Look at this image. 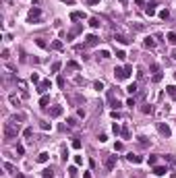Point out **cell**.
<instances>
[{"label":"cell","instance_id":"cell-1","mask_svg":"<svg viewBox=\"0 0 176 178\" xmlns=\"http://www.w3.org/2000/svg\"><path fill=\"white\" fill-rule=\"evenodd\" d=\"M2 130H4V139L11 141V139H15L17 135H19V124L17 122H4Z\"/></svg>","mask_w":176,"mask_h":178},{"label":"cell","instance_id":"cell-2","mask_svg":"<svg viewBox=\"0 0 176 178\" xmlns=\"http://www.w3.org/2000/svg\"><path fill=\"white\" fill-rule=\"evenodd\" d=\"M130 75H133V66L126 64V66H116L114 68V77L118 79V81H124V79H128Z\"/></svg>","mask_w":176,"mask_h":178},{"label":"cell","instance_id":"cell-3","mask_svg":"<svg viewBox=\"0 0 176 178\" xmlns=\"http://www.w3.org/2000/svg\"><path fill=\"white\" fill-rule=\"evenodd\" d=\"M39 17H41V11H39L37 6H35V8H31V11H29L27 21H29V23H37V21H39Z\"/></svg>","mask_w":176,"mask_h":178},{"label":"cell","instance_id":"cell-4","mask_svg":"<svg viewBox=\"0 0 176 178\" xmlns=\"http://www.w3.org/2000/svg\"><path fill=\"white\" fill-rule=\"evenodd\" d=\"M157 130H160V135H162V137H166V139H168V137L172 135L170 126H168V124H164V122H160V124H157Z\"/></svg>","mask_w":176,"mask_h":178},{"label":"cell","instance_id":"cell-5","mask_svg":"<svg viewBox=\"0 0 176 178\" xmlns=\"http://www.w3.org/2000/svg\"><path fill=\"white\" fill-rule=\"evenodd\" d=\"M62 112H64L62 106H52V108H50V118H58V116H62Z\"/></svg>","mask_w":176,"mask_h":178},{"label":"cell","instance_id":"cell-6","mask_svg":"<svg viewBox=\"0 0 176 178\" xmlns=\"http://www.w3.org/2000/svg\"><path fill=\"white\" fill-rule=\"evenodd\" d=\"M104 166H106V170H114V168H116V155H108Z\"/></svg>","mask_w":176,"mask_h":178},{"label":"cell","instance_id":"cell-7","mask_svg":"<svg viewBox=\"0 0 176 178\" xmlns=\"http://www.w3.org/2000/svg\"><path fill=\"white\" fill-rule=\"evenodd\" d=\"M66 100H68L70 104H79V106L85 104V97H83V95H66Z\"/></svg>","mask_w":176,"mask_h":178},{"label":"cell","instance_id":"cell-8","mask_svg":"<svg viewBox=\"0 0 176 178\" xmlns=\"http://www.w3.org/2000/svg\"><path fill=\"white\" fill-rule=\"evenodd\" d=\"M81 31H83V25H75V27H73V29H70V31L66 33V39H73L75 35H79Z\"/></svg>","mask_w":176,"mask_h":178},{"label":"cell","instance_id":"cell-9","mask_svg":"<svg viewBox=\"0 0 176 178\" xmlns=\"http://www.w3.org/2000/svg\"><path fill=\"white\" fill-rule=\"evenodd\" d=\"M98 43H100L98 35H87V37H85V46H98Z\"/></svg>","mask_w":176,"mask_h":178},{"label":"cell","instance_id":"cell-10","mask_svg":"<svg viewBox=\"0 0 176 178\" xmlns=\"http://www.w3.org/2000/svg\"><path fill=\"white\" fill-rule=\"evenodd\" d=\"M70 19H73V21H83V19H87V15L81 13V11H73V13H70Z\"/></svg>","mask_w":176,"mask_h":178},{"label":"cell","instance_id":"cell-11","mask_svg":"<svg viewBox=\"0 0 176 178\" xmlns=\"http://www.w3.org/2000/svg\"><path fill=\"white\" fill-rule=\"evenodd\" d=\"M50 87H52L50 81H41V83H37V91H39V93H46Z\"/></svg>","mask_w":176,"mask_h":178},{"label":"cell","instance_id":"cell-12","mask_svg":"<svg viewBox=\"0 0 176 178\" xmlns=\"http://www.w3.org/2000/svg\"><path fill=\"white\" fill-rule=\"evenodd\" d=\"M114 39H116L118 43H122V46H126V43H130V39L126 37V35H122V33H116V35H114Z\"/></svg>","mask_w":176,"mask_h":178},{"label":"cell","instance_id":"cell-13","mask_svg":"<svg viewBox=\"0 0 176 178\" xmlns=\"http://www.w3.org/2000/svg\"><path fill=\"white\" fill-rule=\"evenodd\" d=\"M126 159H128L130 164H141V162H143V157H141V155H135V153H128Z\"/></svg>","mask_w":176,"mask_h":178},{"label":"cell","instance_id":"cell-14","mask_svg":"<svg viewBox=\"0 0 176 178\" xmlns=\"http://www.w3.org/2000/svg\"><path fill=\"white\" fill-rule=\"evenodd\" d=\"M145 13H147V17H153V15H155V2L145 4Z\"/></svg>","mask_w":176,"mask_h":178},{"label":"cell","instance_id":"cell-15","mask_svg":"<svg viewBox=\"0 0 176 178\" xmlns=\"http://www.w3.org/2000/svg\"><path fill=\"white\" fill-rule=\"evenodd\" d=\"M166 172H168V168H166V166H155L153 168V174H157V176H164Z\"/></svg>","mask_w":176,"mask_h":178},{"label":"cell","instance_id":"cell-16","mask_svg":"<svg viewBox=\"0 0 176 178\" xmlns=\"http://www.w3.org/2000/svg\"><path fill=\"white\" fill-rule=\"evenodd\" d=\"M166 91H168V95L172 97V100H176V85H168V87H166Z\"/></svg>","mask_w":176,"mask_h":178},{"label":"cell","instance_id":"cell-17","mask_svg":"<svg viewBox=\"0 0 176 178\" xmlns=\"http://www.w3.org/2000/svg\"><path fill=\"white\" fill-rule=\"evenodd\" d=\"M52 48H54V50H58V52H60V50H62V48H64V43H62V41H60V39H54V41H52Z\"/></svg>","mask_w":176,"mask_h":178},{"label":"cell","instance_id":"cell-18","mask_svg":"<svg viewBox=\"0 0 176 178\" xmlns=\"http://www.w3.org/2000/svg\"><path fill=\"white\" fill-rule=\"evenodd\" d=\"M137 139H139L141 147H149V145H151V141H147V137H137Z\"/></svg>","mask_w":176,"mask_h":178},{"label":"cell","instance_id":"cell-19","mask_svg":"<svg viewBox=\"0 0 176 178\" xmlns=\"http://www.w3.org/2000/svg\"><path fill=\"white\" fill-rule=\"evenodd\" d=\"M25 118H27V116H25V114H15V116H13V120H11V122H17V124H19V122H23Z\"/></svg>","mask_w":176,"mask_h":178},{"label":"cell","instance_id":"cell-20","mask_svg":"<svg viewBox=\"0 0 176 178\" xmlns=\"http://www.w3.org/2000/svg\"><path fill=\"white\" fill-rule=\"evenodd\" d=\"M160 19H162V21L170 19V11H168V8H164V11H160Z\"/></svg>","mask_w":176,"mask_h":178},{"label":"cell","instance_id":"cell-21","mask_svg":"<svg viewBox=\"0 0 176 178\" xmlns=\"http://www.w3.org/2000/svg\"><path fill=\"white\" fill-rule=\"evenodd\" d=\"M48 157H50V155L46 153V151H43V153H39V155H37V162H39V164H46V162H48Z\"/></svg>","mask_w":176,"mask_h":178},{"label":"cell","instance_id":"cell-22","mask_svg":"<svg viewBox=\"0 0 176 178\" xmlns=\"http://www.w3.org/2000/svg\"><path fill=\"white\" fill-rule=\"evenodd\" d=\"M41 176H43V178H54V170H52V168H46Z\"/></svg>","mask_w":176,"mask_h":178},{"label":"cell","instance_id":"cell-23","mask_svg":"<svg viewBox=\"0 0 176 178\" xmlns=\"http://www.w3.org/2000/svg\"><path fill=\"white\" fill-rule=\"evenodd\" d=\"M60 68H62V64H60V62H52V66H50V70H52V73H58Z\"/></svg>","mask_w":176,"mask_h":178},{"label":"cell","instance_id":"cell-24","mask_svg":"<svg viewBox=\"0 0 176 178\" xmlns=\"http://www.w3.org/2000/svg\"><path fill=\"white\" fill-rule=\"evenodd\" d=\"M48 104H50V97H48V95H41V100H39V106H41V108H46Z\"/></svg>","mask_w":176,"mask_h":178},{"label":"cell","instance_id":"cell-25","mask_svg":"<svg viewBox=\"0 0 176 178\" xmlns=\"http://www.w3.org/2000/svg\"><path fill=\"white\" fill-rule=\"evenodd\" d=\"M89 25H91L93 29H98V27H100V19H95V17H91V19H89Z\"/></svg>","mask_w":176,"mask_h":178},{"label":"cell","instance_id":"cell-26","mask_svg":"<svg viewBox=\"0 0 176 178\" xmlns=\"http://www.w3.org/2000/svg\"><path fill=\"white\" fill-rule=\"evenodd\" d=\"M66 66H68V68H73V70H79V68H81V64H79V62H75V60H70Z\"/></svg>","mask_w":176,"mask_h":178},{"label":"cell","instance_id":"cell-27","mask_svg":"<svg viewBox=\"0 0 176 178\" xmlns=\"http://www.w3.org/2000/svg\"><path fill=\"white\" fill-rule=\"evenodd\" d=\"M8 102H11L13 106H19L21 102H19V97H17V95H8Z\"/></svg>","mask_w":176,"mask_h":178},{"label":"cell","instance_id":"cell-28","mask_svg":"<svg viewBox=\"0 0 176 178\" xmlns=\"http://www.w3.org/2000/svg\"><path fill=\"white\" fill-rule=\"evenodd\" d=\"M130 27H133L135 31H145V25H141V23H133Z\"/></svg>","mask_w":176,"mask_h":178},{"label":"cell","instance_id":"cell-29","mask_svg":"<svg viewBox=\"0 0 176 178\" xmlns=\"http://www.w3.org/2000/svg\"><path fill=\"white\" fill-rule=\"evenodd\" d=\"M143 43H145V48H153V46H155V41H153L151 37H145V41H143Z\"/></svg>","mask_w":176,"mask_h":178},{"label":"cell","instance_id":"cell-30","mask_svg":"<svg viewBox=\"0 0 176 178\" xmlns=\"http://www.w3.org/2000/svg\"><path fill=\"white\" fill-rule=\"evenodd\" d=\"M68 176L70 178H77V166H70L68 168Z\"/></svg>","mask_w":176,"mask_h":178},{"label":"cell","instance_id":"cell-31","mask_svg":"<svg viewBox=\"0 0 176 178\" xmlns=\"http://www.w3.org/2000/svg\"><path fill=\"white\" fill-rule=\"evenodd\" d=\"M66 124H68L70 128H75V126H77L79 122H77V118H66Z\"/></svg>","mask_w":176,"mask_h":178},{"label":"cell","instance_id":"cell-32","mask_svg":"<svg viewBox=\"0 0 176 178\" xmlns=\"http://www.w3.org/2000/svg\"><path fill=\"white\" fill-rule=\"evenodd\" d=\"M166 39H168L170 43H176V33H172V31H170L168 35H166Z\"/></svg>","mask_w":176,"mask_h":178},{"label":"cell","instance_id":"cell-33","mask_svg":"<svg viewBox=\"0 0 176 178\" xmlns=\"http://www.w3.org/2000/svg\"><path fill=\"white\" fill-rule=\"evenodd\" d=\"M112 132H114V135H120V132H122V128L118 126V124H116V122H114V124H112Z\"/></svg>","mask_w":176,"mask_h":178},{"label":"cell","instance_id":"cell-34","mask_svg":"<svg viewBox=\"0 0 176 178\" xmlns=\"http://www.w3.org/2000/svg\"><path fill=\"white\" fill-rule=\"evenodd\" d=\"M126 91H128V93H130V95H133V93H135V91H137V83H130V85H128V87H126Z\"/></svg>","mask_w":176,"mask_h":178},{"label":"cell","instance_id":"cell-35","mask_svg":"<svg viewBox=\"0 0 176 178\" xmlns=\"http://www.w3.org/2000/svg\"><path fill=\"white\" fill-rule=\"evenodd\" d=\"M93 87H95V91H104V83H102V81H95Z\"/></svg>","mask_w":176,"mask_h":178},{"label":"cell","instance_id":"cell-36","mask_svg":"<svg viewBox=\"0 0 176 178\" xmlns=\"http://www.w3.org/2000/svg\"><path fill=\"white\" fill-rule=\"evenodd\" d=\"M141 112H143V114H151L153 108H151V106H143V108H141Z\"/></svg>","mask_w":176,"mask_h":178},{"label":"cell","instance_id":"cell-37","mask_svg":"<svg viewBox=\"0 0 176 178\" xmlns=\"http://www.w3.org/2000/svg\"><path fill=\"white\" fill-rule=\"evenodd\" d=\"M4 168H6V170H8V172H13V174H17V168H15V166H11V164H8V162L4 164Z\"/></svg>","mask_w":176,"mask_h":178},{"label":"cell","instance_id":"cell-38","mask_svg":"<svg viewBox=\"0 0 176 178\" xmlns=\"http://www.w3.org/2000/svg\"><path fill=\"white\" fill-rule=\"evenodd\" d=\"M149 70H151V73H160V66L153 62V64H149Z\"/></svg>","mask_w":176,"mask_h":178},{"label":"cell","instance_id":"cell-39","mask_svg":"<svg viewBox=\"0 0 176 178\" xmlns=\"http://www.w3.org/2000/svg\"><path fill=\"white\" fill-rule=\"evenodd\" d=\"M162 77H164L162 73H155V75H153V83H160V81H162Z\"/></svg>","mask_w":176,"mask_h":178},{"label":"cell","instance_id":"cell-40","mask_svg":"<svg viewBox=\"0 0 176 178\" xmlns=\"http://www.w3.org/2000/svg\"><path fill=\"white\" fill-rule=\"evenodd\" d=\"M73 147H75V149H81V141H79L77 137L73 139Z\"/></svg>","mask_w":176,"mask_h":178},{"label":"cell","instance_id":"cell-41","mask_svg":"<svg viewBox=\"0 0 176 178\" xmlns=\"http://www.w3.org/2000/svg\"><path fill=\"white\" fill-rule=\"evenodd\" d=\"M147 162H149V166H155V162H157V157H155V155H149V159H147Z\"/></svg>","mask_w":176,"mask_h":178},{"label":"cell","instance_id":"cell-42","mask_svg":"<svg viewBox=\"0 0 176 178\" xmlns=\"http://www.w3.org/2000/svg\"><path fill=\"white\" fill-rule=\"evenodd\" d=\"M120 135H122V137H124V139H128V137H130V132H128V128L124 126V128H122V132H120Z\"/></svg>","mask_w":176,"mask_h":178},{"label":"cell","instance_id":"cell-43","mask_svg":"<svg viewBox=\"0 0 176 178\" xmlns=\"http://www.w3.org/2000/svg\"><path fill=\"white\" fill-rule=\"evenodd\" d=\"M83 164V157L81 155H75V166H81Z\"/></svg>","mask_w":176,"mask_h":178},{"label":"cell","instance_id":"cell-44","mask_svg":"<svg viewBox=\"0 0 176 178\" xmlns=\"http://www.w3.org/2000/svg\"><path fill=\"white\" fill-rule=\"evenodd\" d=\"M116 58H120V60H124V58H126V54H124V52H122V50H118V52H116Z\"/></svg>","mask_w":176,"mask_h":178},{"label":"cell","instance_id":"cell-45","mask_svg":"<svg viewBox=\"0 0 176 178\" xmlns=\"http://www.w3.org/2000/svg\"><path fill=\"white\" fill-rule=\"evenodd\" d=\"M56 83H58V87H64V85H66V81H64V77H58V81H56Z\"/></svg>","mask_w":176,"mask_h":178},{"label":"cell","instance_id":"cell-46","mask_svg":"<svg viewBox=\"0 0 176 178\" xmlns=\"http://www.w3.org/2000/svg\"><path fill=\"white\" fill-rule=\"evenodd\" d=\"M100 56H102V58H110V52H108V50H102Z\"/></svg>","mask_w":176,"mask_h":178},{"label":"cell","instance_id":"cell-47","mask_svg":"<svg viewBox=\"0 0 176 178\" xmlns=\"http://www.w3.org/2000/svg\"><path fill=\"white\" fill-rule=\"evenodd\" d=\"M23 135H25V137H31V135H33V128H25Z\"/></svg>","mask_w":176,"mask_h":178},{"label":"cell","instance_id":"cell-48","mask_svg":"<svg viewBox=\"0 0 176 178\" xmlns=\"http://www.w3.org/2000/svg\"><path fill=\"white\" fill-rule=\"evenodd\" d=\"M17 153L23 155V153H25V147H23V145H17Z\"/></svg>","mask_w":176,"mask_h":178},{"label":"cell","instance_id":"cell-49","mask_svg":"<svg viewBox=\"0 0 176 178\" xmlns=\"http://www.w3.org/2000/svg\"><path fill=\"white\" fill-rule=\"evenodd\" d=\"M35 43H37L39 48H46V41H43V39H35Z\"/></svg>","mask_w":176,"mask_h":178},{"label":"cell","instance_id":"cell-50","mask_svg":"<svg viewBox=\"0 0 176 178\" xmlns=\"http://www.w3.org/2000/svg\"><path fill=\"white\" fill-rule=\"evenodd\" d=\"M31 81H33V83H41V81H39V77H37V75H35V73L31 75Z\"/></svg>","mask_w":176,"mask_h":178},{"label":"cell","instance_id":"cell-51","mask_svg":"<svg viewBox=\"0 0 176 178\" xmlns=\"http://www.w3.org/2000/svg\"><path fill=\"white\" fill-rule=\"evenodd\" d=\"M126 106H128V108H133V106H135V97H130V100L126 102Z\"/></svg>","mask_w":176,"mask_h":178},{"label":"cell","instance_id":"cell-52","mask_svg":"<svg viewBox=\"0 0 176 178\" xmlns=\"http://www.w3.org/2000/svg\"><path fill=\"white\" fill-rule=\"evenodd\" d=\"M98 139H100V143H106V141H108V137H106V135H100Z\"/></svg>","mask_w":176,"mask_h":178},{"label":"cell","instance_id":"cell-53","mask_svg":"<svg viewBox=\"0 0 176 178\" xmlns=\"http://www.w3.org/2000/svg\"><path fill=\"white\" fill-rule=\"evenodd\" d=\"M114 151H122V143H116V145H114Z\"/></svg>","mask_w":176,"mask_h":178},{"label":"cell","instance_id":"cell-54","mask_svg":"<svg viewBox=\"0 0 176 178\" xmlns=\"http://www.w3.org/2000/svg\"><path fill=\"white\" fill-rule=\"evenodd\" d=\"M60 2H64V4H70V6H73V4H75V0H60Z\"/></svg>","mask_w":176,"mask_h":178},{"label":"cell","instance_id":"cell-55","mask_svg":"<svg viewBox=\"0 0 176 178\" xmlns=\"http://www.w3.org/2000/svg\"><path fill=\"white\" fill-rule=\"evenodd\" d=\"M135 4H137V6H143V4H145V0H135Z\"/></svg>","mask_w":176,"mask_h":178},{"label":"cell","instance_id":"cell-56","mask_svg":"<svg viewBox=\"0 0 176 178\" xmlns=\"http://www.w3.org/2000/svg\"><path fill=\"white\" fill-rule=\"evenodd\" d=\"M15 178H25V174H21V172H17V174H15Z\"/></svg>","mask_w":176,"mask_h":178},{"label":"cell","instance_id":"cell-57","mask_svg":"<svg viewBox=\"0 0 176 178\" xmlns=\"http://www.w3.org/2000/svg\"><path fill=\"white\" fill-rule=\"evenodd\" d=\"M89 4H100V0H87Z\"/></svg>","mask_w":176,"mask_h":178},{"label":"cell","instance_id":"cell-58","mask_svg":"<svg viewBox=\"0 0 176 178\" xmlns=\"http://www.w3.org/2000/svg\"><path fill=\"white\" fill-rule=\"evenodd\" d=\"M172 58H174V60H176V52H174V56H172Z\"/></svg>","mask_w":176,"mask_h":178},{"label":"cell","instance_id":"cell-59","mask_svg":"<svg viewBox=\"0 0 176 178\" xmlns=\"http://www.w3.org/2000/svg\"><path fill=\"white\" fill-rule=\"evenodd\" d=\"M120 2H122V4H124V2H126V0H120Z\"/></svg>","mask_w":176,"mask_h":178},{"label":"cell","instance_id":"cell-60","mask_svg":"<svg viewBox=\"0 0 176 178\" xmlns=\"http://www.w3.org/2000/svg\"><path fill=\"white\" fill-rule=\"evenodd\" d=\"M174 79H176V73H174Z\"/></svg>","mask_w":176,"mask_h":178}]
</instances>
